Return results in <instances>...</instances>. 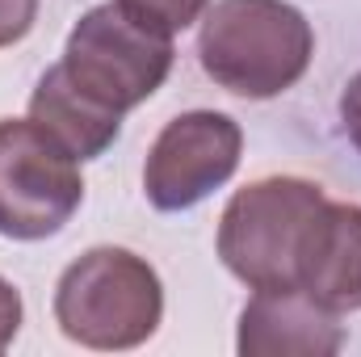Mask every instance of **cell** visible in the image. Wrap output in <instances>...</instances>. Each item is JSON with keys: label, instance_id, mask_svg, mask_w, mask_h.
<instances>
[{"label": "cell", "instance_id": "cell-1", "mask_svg": "<svg viewBox=\"0 0 361 357\" xmlns=\"http://www.w3.org/2000/svg\"><path fill=\"white\" fill-rule=\"evenodd\" d=\"M311 55L315 30L290 0H214L202 13V72L235 97H281L307 76Z\"/></svg>", "mask_w": 361, "mask_h": 357}, {"label": "cell", "instance_id": "cell-2", "mask_svg": "<svg viewBox=\"0 0 361 357\" xmlns=\"http://www.w3.org/2000/svg\"><path fill=\"white\" fill-rule=\"evenodd\" d=\"M164 320L160 273L130 248L101 244L63 269L55 286V324L68 341L122 353L156 337Z\"/></svg>", "mask_w": 361, "mask_h": 357}, {"label": "cell", "instance_id": "cell-3", "mask_svg": "<svg viewBox=\"0 0 361 357\" xmlns=\"http://www.w3.org/2000/svg\"><path fill=\"white\" fill-rule=\"evenodd\" d=\"M328 193L307 177H261L231 193L219 219V257L248 290L298 286V261Z\"/></svg>", "mask_w": 361, "mask_h": 357}, {"label": "cell", "instance_id": "cell-4", "mask_svg": "<svg viewBox=\"0 0 361 357\" xmlns=\"http://www.w3.org/2000/svg\"><path fill=\"white\" fill-rule=\"evenodd\" d=\"M173 59L177 47L169 34L139 25L118 0H105L72 25L59 72L85 101L122 118L169 80Z\"/></svg>", "mask_w": 361, "mask_h": 357}, {"label": "cell", "instance_id": "cell-5", "mask_svg": "<svg viewBox=\"0 0 361 357\" xmlns=\"http://www.w3.org/2000/svg\"><path fill=\"white\" fill-rule=\"evenodd\" d=\"M85 202L80 160L34 118H0V236L34 244Z\"/></svg>", "mask_w": 361, "mask_h": 357}, {"label": "cell", "instance_id": "cell-6", "mask_svg": "<svg viewBox=\"0 0 361 357\" xmlns=\"http://www.w3.org/2000/svg\"><path fill=\"white\" fill-rule=\"evenodd\" d=\"M244 131L219 109L177 114L152 143L143 164V193L156 210H193L240 169Z\"/></svg>", "mask_w": 361, "mask_h": 357}, {"label": "cell", "instance_id": "cell-7", "mask_svg": "<svg viewBox=\"0 0 361 357\" xmlns=\"http://www.w3.org/2000/svg\"><path fill=\"white\" fill-rule=\"evenodd\" d=\"M345 345L341 315L298 286L257 290L240 315L235 349L244 357H332Z\"/></svg>", "mask_w": 361, "mask_h": 357}, {"label": "cell", "instance_id": "cell-8", "mask_svg": "<svg viewBox=\"0 0 361 357\" xmlns=\"http://www.w3.org/2000/svg\"><path fill=\"white\" fill-rule=\"evenodd\" d=\"M298 290H307L328 311H361V206L357 202H324L302 261Z\"/></svg>", "mask_w": 361, "mask_h": 357}, {"label": "cell", "instance_id": "cell-9", "mask_svg": "<svg viewBox=\"0 0 361 357\" xmlns=\"http://www.w3.org/2000/svg\"><path fill=\"white\" fill-rule=\"evenodd\" d=\"M30 118L38 126H47L76 160H97L105 147H114L122 118L97 109L92 101H85L80 92L68 85V76L55 68H47V76L38 80V89L30 97Z\"/></svg>", "mask_w": 361, "mask_h": 357}, {"label": "cell", "instance_id": "cell-10", "mask_svg": "<svg viewBox=\"0 0 361 357\" xmlns=\"http://www.w3.org/2000/svg\"><path fill=\"white\" fill-rule=\"evenodd\" d=\"M139 25L156 30V34H180L193 21H202V13L210 8V0H118Z\"/></svg>", "mask_w": 361, "mask_h": 357}, {"label": "cell", "instance_id": "cell-11", "mask_svg": "<svg viewBox=\"0 0 361 357\" xmlns=\"http://www.w3.org/2000/svg\"><path fill=\"white\" fill-rule=\"evenodd\" d=\"M38 4L42 0H0V51L21 42L34 21H38Z\"/></svg>", "mask_w": 361, "mask_h": 357}, {"label": "cell", "instance_id": "cell-12", "mask_svg": "<svg viewBox=\"0 0 361 357\" xmlns=\"http://www.w3.org/2000/svg\"><path fill=\"white\" fill-rule=\"evenodd\" d=\"M17 328H21V294L8 277H0V353L13 345Z\"/></svg>", "mask_w": 361, "mask_h": 357}, {"label": "cell", "instance_id": "cell-13", "mask_svg": "<svg viewBox=\"0 0 361 357\" xmlns=\"http://www.w3.org/2000/svg\"><path fill=\"white\" fill-rule=\"evenodd\" d=\"M341 122H345L349 143L361 152V72L345 85V92H341Z\"/></svg>", "mask_w": 361, "mask_h": 357}]
</instances>
